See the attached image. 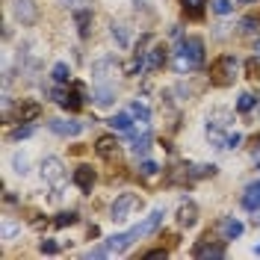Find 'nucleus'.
Listing matches in <instances>:
<instances>
[{"label":"nucleus","mask_w":260,"mask_h":260,"mask_svg":"<svg viewBox=\"0 0 260 260\" xmlns=\"http://www.w3.org/2000/svg\"><path fill=\"white\" fill-rule=\"evenodd\" d=\"M142 257L145 260H166L169 257V251H166V248H154V251H145Z\"/></svg>","instance_id":"nucleus-34"},{"label":"nucleus","mask_w":260,"mask_h":260,"mask_svg":"<svg viewBox=\"0 0 260 260\" xmlns=\"http://www.w3.org/2000/svg\"><path fill=\"white\" fill-rule=\"evenodd\" d=\"M107 124L113 130H118V133H127V130L133 127V113H115Z\"/></svg>","instance_id":"nucleus-20"},{"label":"nucleus","mask_w":260,"mask_h":260,"mask_svg":"<svg viewBox=\"0 0 260 260\" xmlns=\"http://www.w3.org/2000/svg\"><path fill=\"white\" fill-rule=\"evenodd\" d=\"M39 251H42V254H59V243H53V240H42V243H39Z\"/></svg>","instance_id":"nucleus-32"},{"label":"nucleus","mask_w":260,"mask_h":260,"mask_svg":"<svg viewBox=\"0 0 260 260\" xmlns=\"http://www.w3.org/2000/svg\"><path fill=\"white\" fill-rule=\"evenodd\" d=\"M12 15L24 27H30V24L39 21V6H36V0H12Z\"/></svg>","instance_id":"nucleus-6"},{"label":"nucleus","mask_w":260,"mask_h":260,"mask_svg":"<svg viewBox=\"0 0 260 260\" xmlns=\"http://www.w3.org/2000/svg\"><path fill=\"white\" fill-rule=\"evenodd\" d=\"M257 50H260V42H257Z\"/></svg>","instance_id":"nucleus-40"},{"label":"nucleus","mask_w":260,"mask_h":260,"mask_svg":"<svg viewBox=\"0 0 260 260\" xmlns=\"http://www.w3.org/2000/svg\"><path fill=\"white\" fill-rule=\"evenodd\" d=\"M192 254L195 257H210V260L225 257V240H222V243H198L192 248Z\"/></svg>","instance_id":"nucleus-11"},{"label":"nucleus","mask_w":260,"mask_h":260,"mask_svg":"<svg viewBox=\"0 0 260 260\" xmlns=\"http://www.w3.org/2000/svg\"><path fill=\"white\" fill-rule=\"evenodd\" d=\"M42 178L48 180L53 189H59V186L65 183L62 160H59V157H45V160H42Z\"/></svg>","instance_id":"nucleus-4"},{"label":"nucleus","mask_w":260,"mask_h":260,"mask_svg":"<svg viewBox=\"0 0 260 260\" xmlns=\"http://www.w3.org/2000/svg\"><path fill=\"white\" fill-rule=\"evenodd\" d=\"M142 53H145L148 71H160L162 65H166V45H154L151 50H142Z\"/></svg>","instance_id":"nucleus-12"},{"label":"nucleus","mask_w":260,"mask_h":260,"mask_svg":"<svg viewBox=\"0 0 260 260\" xmlns=\"http://www.w3.org/2000/svg\"><path fill=\"white\" fill-rule=\"evenodd\" d=\"M195 222H198V207H195L192 201L180 204V210H178V225H180V228H192Z\"/></svg>","instance_id":"nucleus-17"},{"label":"nucleus","mask_w":260,"mask_h":260,"mask_svg":"<svg viewBox=\"0 0 260 260\" xmlns=\"http://www.w3.org/2000/svg\"><path fill=\"white\" fill-rule=\"evenodd\" d=\"M243 207L248 213H257L260 210V183H248L243 192Z\"/></svg>","instance_id":"nucleus-16"},{"label":"nucleus","mask_w":260,"mask_h":260,"mask_svg":"<svg viewBox=\"0 0 260 260\" xmlns=\"http://www.w3.org/2000/svg\"><path fill=\"white\" fill-rule=\"evenodd\" d=\"M77 219H80V216H77L74 210H65V213H59V216L53 219V225H56V228H68V225H74Z\"/></svg>","instance_id":"nucleus-27"},{"label":"nucleus","mask_w":260,"mask_h":260,"mask_svg":"<svg viewBox=\"0 0 260 260\" xmlns=\"http://www.w3.org/2000/svg\"><path fill=\"white\" fill-rule=\"evenodd\" d=\"M110 32H113V39L118 42V48H127L130 45V36H127V30H124V24H113Z\"/></svg>","instance_id":"nucleus-25"},{"label":"nucleus","mask_w":260,"mask_h":260,"mask_svg":"<svg viewBox=\"0 0 260 260\" xmlns=\"http://www.w3.org/2000/svg\"><path fill=\"white\" fill-rule=\"evenodd\" d=\"M48 127L56 136H80L83 133V121H68V118H50Z\"/></svg>","instance_id":"nucleus-7"},{"label":"nucleus","mask_w":260,"mask_h":260,"mask_svg":"<svg viewBox=\"0 0 260 260\" xmlns=\"http://www.w3.org/2000/svg\"><path fill=\"white\" fill-rule=\"evenodd\" d=\"M115 68H118L115 56H107V59L92 62V77H95V83H107L110 80V74H115Z\"/></svg>","instance_id":"nucleus-9"},{"label":"nucleus","mask_w":260,"mask_h":260,"mask_svg":"<svg viewBox=\"0 0 260 260\" xmlns=\"http://www.w3.org/2000/svg\"><path fill=\"white\" fill-rule=\"evenodd\" d=\"M245 68H248V77H251V80H257V77H260V62L254 59V56L245 62Z\"/></svg>","instance_id":"nucleus-33"},{"label":"nucleus","mask_w":260,"mask_h":260,"mask_svg":"<svg viewBox=\"0 0 260 260\" xmlns=\"http://www.w3.org/2000/svg\"><path fill=\"white\" fill-rule=\"evenodd\" d=\"M234 74H237V59L225 53V56H219L210 68V80L216 86H228V83H234Z\"/></svg>","instance_id":"nucleus-3"},{"label":"nucleus","mask_w":260,"mask_h":260,"mask_svg":"<svg viewBox=\"0 0 260 260\" xmlns=\"http://www.w3.org/2000/svg\"><path fill=\"white\" fill-rule=\"evenodd\" d=\"M95 151L104 157V160H113L115 151H118V139H115V136H101V139L95 142Z\"/></svg>","instance_id":"nucleus-18"},{"label":"nucleus","mask_w":260,"mask_h":260,"mask_svg":"<svg viewBox=\"0 0 260 260\" xmlns=\"http://www.w3.org/2000/svg\"><path fill=\"white\" fill-rule=\"evenodd\" d=\"M32 130H36L32 124H18V127L12 130V139H15V142L18 139H27V136H32Z\"/></svg>","instance_id":"nucleus-31"},{"label":"nucleus","mask_w":260,"mask_h":260,"mask_svg":"<svg viewBox=\"0 0 260 260\" xmlns=\"http://www.w3.org/2000/svg\"><path fill=\"white\" fill-rule=\"evenodd\" d=\"M204 3H207V0H180L183 12H189L192 18H201V15H204Z\"/></svg>","instance_id":"nucleus-24"},{"label":"nucleus","mask_w":260,"mask_h":260,"mask_svg":"<svg viewBox=\"0 0 260 260\" xmlns=\"http://www.w3.org/2000/svg\"><path fill=\"white\" fill-rule=\"evenodd\" d=\"M50 77H53L56 86H65V83L71 80V68H68V62H56L53 68H50Z\"/></svg>","instance_id":"nucleus-21"},{"label":"nucleus","mask_w":260,"mask_h":260,"mask_svg":"<svg viewBox=\"0 0 260 260\" xmlns=\"http://www.w3.org/2000/svg\"><path fill=\"white\" fill-rule=\"evenodd\" d=\"M254 254H260V243H257V245H254Z\"/></svg>","instance_id":"nucleus-39"},{"label":"nucleus","mask_w":260,"mask_h":260,"mask_svg":"<svg viewBox=\"0 0 260 260\" xmlns=\"http://www.w3.org/2000/svg\"><path fill=\"white\" fill-rule=\"evenodd\" d=\"M157 172H160V166H157V162H151V160H145L142 166H139V175H142V178H154Z\"/></svg>","instance_id":"nucleus-30"},{"label":"nucleus","mask_w":260,"mask_h":260,"mask_svg":"<svg viewBox=\"0 0 260 260\" xmlns=\"http://www.w3.org/2000/svg\"><path fill=\"white\" fill-rule=\"evenodd\" d=\"M210 9L216 15H231L234 12V0H210Z\"/></svg>","instance_id":"nucleus-26"},{"label":"nucleus","mask_w":260,"mask_h":260,"mask_svg":"<svg viewBox=\"0 0 260 260\" xmlns=\"http://www.w3.org/2000/svg\"><path fill=\"white\" fill-rule=\"evenodd\" d=\"M74 24H77V32H80V39H89V32H92V9H74Z\"/></svg>","instance_id":"nucleus-15"},{"label":"nucleus","mask_w":260,"mask_h":260,"mask_svg":"<svg viewBox=\"0 0 260 260\" xmlns=\"http://www.w3.org/2000/svg\"><path fill=\"white\" fill-rule=\"evenodd\" d=\"M260 24H257V18H243V24H240V30L243 32H254Z\"/></svg>","instance_id":"nucleus-35"},{"label":"nucleus","mask_w":260,"mask_h":260,"mask_svg":"<svg viewBox=\"0 0 260 260\" xmlns=\"http://www.w3.org/2000/svg\"><path fill=\"white\" fill-rule=\"evenodd\" d=\"M83 3H89V0H62L65 9H83Z\"/></svg>","instance_id":"nucleus-37"},{"label":"nucleus","mask_w":260,"mask_h":260,"mask_svg":"<svg viewBox=\"0 0 260 260\" xmlns=\"http://www.w3.org/2000/svg\"><path fill=\"white\" fill-rule=\"evenodd\" d=\"M110 254H113V251H110V248H107V243H104V245H98V248H89V251H86L83 257H89V260H101V257H110Z\"/></svg>","instance_id":"nucleus-28"},{"label":"nucleus","mask_w":260,"mask_h":260,"mask_svg":"<svg viewBox=\"0 0 260 260\" xmlns=\"http://www.w3.org/2000/svg\"><path fill=\"white\" fill-rule=\"evenodd\" d=\"M162 216H166L162 210H154V213H151V216L145 219V222L133 225L130 231H124V234H115V237H110V240H107V248H110L113 254H121V251H127V248L136 243V240H142V237H148V234H154V231L162 225Z\"/></svg>","instance_id":"nucleus-1"},{"label":"nucleus","mask_w":260,"mask_h":260,"mask_svg":"<svg viewBox=\"0 0 260 260\" xmlns=\"http://www.w3.org/2000/svg\"><path fill=\"white\" fill-rule=\"evenodd\" d=\"M83 95H86V89H83V83H71V89H65L62 110H68V113H77V110L83 107Z\"/></svg>","instance_id":"nucleus-8"},{"label":"nucleus","mask_w":260,"mask_h":260,"mask_svg":"<svg viewBox=\"0 0 260 260\" xmlns=\"http://www.w3.org/2000/svg\"><path fill=\"white\" fill-rule=\"evenodd\" d=\"M219 231H222V240H237L240 234H243V222L240 219H234V216H225L222 222H219Z\"/></svg>","instance_id":"nucleus-14"},{"label":"nucleus","mask_w":260,"mask_h":260,"mask_svg":"<svg viewBox=\"0 0 260 260\" xmlns=\"http://www.w3.org/2000/svg\"><path fill=\"white\" fill-rule=\"evenodd\" d=\"M130 113H133V118H136V121H142V124H148V121H151V110H148L142 101H133V104H130Z\"/></svg>","instance_id":"nucleus-23"},{"label":"nucleus","mask_w":260,"mask_h":260,"mask_svg":"<svg viewBox=\"0 0 260 260\" xmlns=\"http://www.w3.org/2000/svg\"><path fill=\"white\" fill-rule=\"evenodd\" d=\"M240 142H243V136H240V133H231V136H225V148H237Z\"/></svg>","instance_id":"nucleus-36"},{"label":"nucleus","mask_w":260,"mask_h":260,"mask_svg":"<svg viewBox=\"0 0 260 260\" xmlns=\"http://www.w3.org/2000/svg\"><path fill=\"white\" fill-rule=\"evenodd\" d=\"M237 3H257V0H237Z\"/></svg>","instance_id":"nucleus-38"},{"label":"nucleus","mask_w":260,"mask_h":260,"mask_svg":"<svg viewBox=\"0 0 260 260\" xmlns=\"http://www.w3.org/2000/svg\"><path fill=\"white\" fill-rule=\"evenodd\" d=\"M74 183H77L80 192H92V186H95V169L92 166H77L74 169Z\"/></svg>","instance_id":"nucleus-10"},{"label":"nucleus","mask_w":260,"mask_h":260,"mask_svg":"<svg viewBox=\"0 0 260 260\" xmlns=\"http://www.w3.org/2000/svg\"><path fill=\"white\" fill-rule=\"evenodd\" d=\"M98 107H110L115 98V83H95V92H92Z\"/></svg>","instance_id":"nucleus-13"},{"label":"nucleus","mask_w":260,"mask_h":260,"mask_svg":"<svg viewBox=\"0 0 260 260\" xmlns=\"http://www.w3.org/2000/svg\"><path fill=\"white\" fill-rule=\"evenodd\" d=\"M204 65V42L198 39V36H189V39H183L175 50V68H178V74H186V71H195V68H201Z\"/></svg>","instance_id":"nucleus-2"},{"label":"nucleus","mask_w":260,"mask_h":260,"mask_svg":"<svg viewBox=\"0 0 260 260\" xmlns=\"http://www.w3.org/2000/svg\"><path fill=\"white\" fill-rule=\"evenodd\" d=\"M151 139H154V136H151V130H148V127L142 130V133H136V136H133V142H130L133 154H139V157H142L148 148H151Z\"/></svg>","instance_id":"nucleus-19"},{"label":"nucleus","mask_w":260,"mask_h":260,"mask_svg":"<svg viewBox=\"0 0 260 260\" xmlns=\"http://www.w3.org/2000/svg\"><path fill=\"white\" fill-rule=\"evenodd\" d=\"M257 107V95H251V92H243V95L237 98V113H251Z\"/></svg>","instance_id":"nucleus-22"},{"label":"nucleus","mask_w":260,"mask_h":260,"mask_svg":"<svg viewBox=\"0 0 260 260\" xmlns=\"http://www.w3.org/2000/svg\"><path fill=\"white\" fill-rule=\"evenodd\" d=\"M36 115H39V104H27L24 110H18V118L21 121H32Z\"/></svg>","instance_id":"nucleus-29"},{"label":"nucleus","mask_w":260,"mask_h":260,"mask_svg":"<svg viewBox=\"0 0 260 260\" xmlns=\"http://www.w3.org/2000/svg\"><path fill=\"white\" fill-rule=\"evenodd\" d=\"M139 204V195H133V192H121L118 198L113 201V210H110V219L113 222H124L130 216V210Z\"/></svg>","instance_id":"nucleus-5"}]
</instances>
